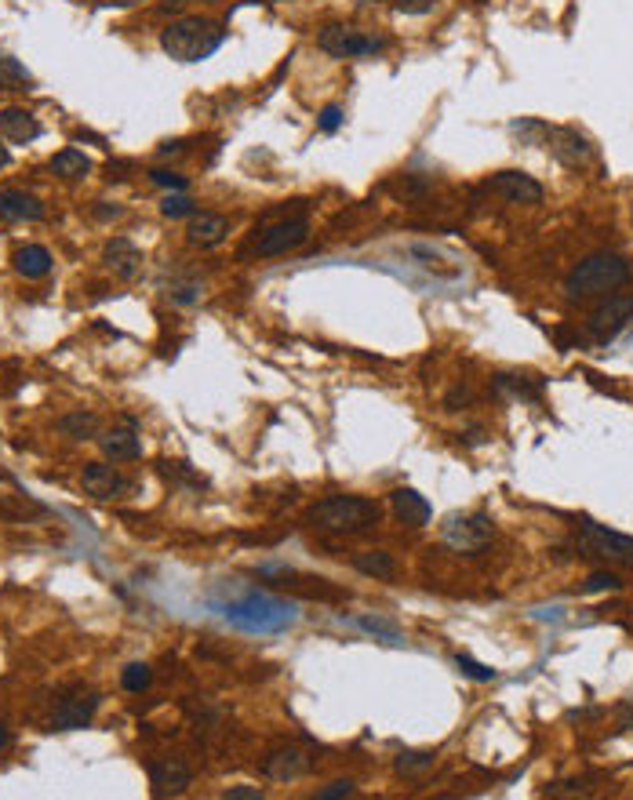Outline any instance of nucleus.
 I'll return each mask as SVG.
<instances>
[{
  "label": "nucleus",
  "instance_id": "obj_19",
  "mask_svg": "<svg viewBox=\"0 0 633 800\" xmlns=\"http://www.w3.org/2000/svg\"><path fill=\"white\" fill-rule=\"evenodd\" d=\"M390 506H393V513H397V520L408 524V528H422V524H430V517H433V506L422 499L415 488H393Z\"/></svg>",
  "mask_w": 633,
  "mask_h": 800
},
{
  "label": "nucleus",
  "instance_id": "obj_33",
  "mask_svg": "<svg viewBox=\"0 0 633 800\" xmlns=\"http://www.w3.org/2000/svg\"><path fill=\"white\" fill-rule=\"evenodd\" d=\"M583 590L586 593H615V590H623V579H619L615 571H593Z\"/></svg>",
  "mask_w": 633,
  "mask_h": 800
},
{
  "label": "nucleus",
  "instance_id": "obj_8",
  "mask_svg": "<svg viewBox=\"0 0 633 800\" xmlns=\"http://www.w3.org/2000/svg\"><path fill=\"white\" fill-rule=\"evenodd\" d=\"M492 535H495V528L488 513H452V517H444V524H441L444 546H452V550H459V553L484 550V546L492 542Z\"/></svg>",
  "mask_w": 633,
  "mask_h": 800
},
{
  "label": "nucleus",
  "instance_id": "obj_11",
  "mask_svg": "<svg viewBox=\"0 0 633 800\" xmlns=\"http://www.w3.org/2000/svg\"><path fill=\"white\" fill-rule=\"evenodd\" d=\"M543 146L550 150V157L557 160L561 168L583 171V168H590V160H593L590 139H586L583 131H575V128H550V124H546Z\"/></svg>",
  "mask_w": 633,
  "mask_h": 800
},
{
  "label": "nucleus",
  "instance_id": "obj_15",
  "mask_svg": "<svg viewBox=\"0 0 633 800\" xmlns=\"http://www.w3.org/2000/svg\"><path fill=\"white\" fill-rule=\"evenodd\" d=\"M313 768V760L299 746H277L270 757L262 760V775L270 782H295Z\"/></svg>",
  "mask_w": 633,
  "mask_h": 800
},
{
  "label": "nucleus",
  "instance_id": "obj_1",
  "mask_svg": "<svg viewBox=\"0 0 633 800\" xmlns=\"http://www.w3.org/2000/svg\"><path fill=\"white\" fill-rule=\"evenodd\" d=\"M219 611H222V619L241 633H284L299 622V608H295L292 600L273 597V593H266V590L241 593L237 600L219 604Z\"/></svg>",
  "mask_w": 633,
  "mask_h": 800
},
{
  "label": "nucleus",
  "instance_id": "obj_29",
  "mask_svg": "<svg viewBox=\"0 0 633 800\" xmlns=\"http://www.w3.org/2000/svg\"><path fill=\"white\" fill-rule=\"evenodd\" d=\"M59 430L70 440H88L99 433V419L91 411H73V415H62L59 419Z\"/></svg>",
  "mask_w": 633,
  "mask_h": 800
},
{
  "label": "nucleus",
  "instance_id": "obj_26",
  "mask_svg": "<svg viewBox=\"0 0 633 800\" xmlns=\"http://www.w3.org/2000/svg\"><path fill=\"white\" fill-rule=\"evenodd\" d=\"M353 626H357L361 633H368V637L382 640V644H393V648H401V644H404L401 626H397L393 619H382V615H357V619H353Z\"/></svg>",
  "mask_w": 633,
  "mask_h": 800
},
{
  "label": "nucleus",
  "instance_id": "obj_34",
  "mask_svg": "<svg viewBox=\"0 0 633 800\" xmlns=\"http://www.w3.org/2000/svg\"><path fill=\"white\" fill-rule=\"evenodd\" d=\"M150 179L157 182V186H164V190H171V193H182L190 182H186V175H179V171H164V168H157V171H150Z\"/></svg>",
  "mask_w": 633,
  "mask_h": 800
},
{
  "label": "nucleus",
  "instance_id": "obj_46",
  "mask_svg": "<svg viewBox=\"0 0 633 800\" xmlns=\"http://www.w3.org/2000/svg\"><path fill=\"white\" fill-rule=\"evenodd\" d=\"M11 742V735H8V724H4V720H0V750H4V746H8Z\"/></svg>",
  "mask_w": 633,
  "mask_h": 800
},
{
  "label": "nucleus",
  "instance_id": "obj_22",
  "mask_svg": "<svg viewBox=\"0 0 633 800\" xmlns=\"http://www.w3.org/2000/svg\"><path fill=\"white\" fill-rule=\"evenodd\" d=\"M99 448L110 462H135L142 455V440H139V433L128 430V426H117V430L102 433Z\"/></svg>",
  "mask_w": 633,
  "mask_h": 800
},
{
  "label": "nucleus",
  "instance_id": "obj_14",
  "mask_svg": "<svg viewBox=\"0 0 633 800\" xmlns=\"http://www.w3.org/2000/svg\"><path fill=\"white\" fill-rule=\"evenodd\" d=\"M488 190L503 197L506 204H543V182H535L528 171H495Z\"/></svg>",
  "mask_w": 633,
  "mask_h": 800
},
{
  "label": "nucleus",
  "instance_id": "obj_7",
  "mask_svg": "<svg viewBox=\"0 0 633 800\" xmlns=\"http://www.w3.org/2000/svg\"><path fill=\"white\" fill-rule=\"evenodd\" d=\"M306 240H310V219L306 215H288V219L262 226L252 240V251L259 259H277V255H288V251L302 248Z\"/></svg>",
  "mask_w": 633,
  "mask_h": 800
},
{
  "label": "nucleus",
  "instance_id": "obj_36",
  "mask_svg": "<svg viewBox=\"0 0 633 800\" xmlns=\"http://www.w3.org/2000/svg\"><path fill=\"white\" fill-rule=\"evenodd\" d=\"M357 793V782L353 779H335L328 782L324 790H317V800H335V797H353Z\"/></svg>",
  "mask_w": 633,
  "mask_h": 800
},
{
  "label": "nucleus",
  "instance_id": "obj_43",
  "mask_svg": "<svg viewBox=\"0 0 633 800\" xmlns=\"http://www.w3.org/2000/svg\"><path fill=\"white\" fill-rule=\"evenodd\" d=\"M619 728L633 731V699L623 702V710H619Z\"/></svg>",
  "mask_w": 633,
  "mask_h": 800
},
{
  "label": "nucleus",
  "instance_id": "obj_23",
  "mask_svg": "<svg viewBox=\"0 0 633 800\" xmlns=\"http://www.w3.org/2000/svg\"><path fill=\"white\" fill-rule=\"evenodd\" d=\"M15 273L26 280H44L51 273V266H55V259H51V251L44 248V244H26V248L15 251Z\"/></svg>",
  "mask_w": 633,
  "mask_h": 800
},
{
  "label": "nucleus",
  "instance_id": "obj_44",
  "mask_svg": "<svg viewBox=\"0 0 633 800\" xmlns=\"http://www.w3.org/2000/svg\"><path fill=\"white\" fill-rule=\"evenodd\" d=\"M102 8H131V4H139V0H99Z\"/></svg>",
  "mask_w": 633,
  "mask_h": 800
},
{
  "label": "nucleus",
  "instance_id": "obj_12",
  "mask_svg": "<svg viewBox=\"0 0 633 800\" xmlns=\"http://www.w3.org/2000/svg\"><path fill=\"white\" fill-rule=\"evenodd\" d=\"M48 506L37 502L30 491L22 488L11 473H0V520H11V524H30V520L44 517Z\"/></svg>",
  "mask_w": 633,
  "mask_h": 800
},
{
  "label": "nucleus",
  "instance_id": "obj_47",
  "mask_svg": "<svg viewBox=\"0 0 633 800\" xmlns=\"http://www.w3.org/2000/svg\"><path fill=\"white\" fill-rule=\"evenodd\" d=\"M8 160H11L8 146H4V142H0V168H8Z\"/></svg>",
  "mask_w": 633,
  "mask_h": 800
},
{
  "label": "nucleus",
  "instance_id": "obj_40",
  "mask_svg": "<svg viewBox=\"0 0 633 800\" xmlns=\"http://www.w3.org/2000/svg\"><path fill=\"white\" fill-rule=\"evenodd\" d=\"M444 404H448V411H463V408H470V404H473V393L466 390V386H455V390L444 397Z\"/></svg>",
  "mask_w": 633,
  "mask_h": 800
},
{
  "label": "nucleus",
  "instance_id": "obj_10",
  "mask_svg": "<svg viewBox=\"0 0 633 800\" xmlns=\"http://www.w3.org/2000/svg\"><path fill=\"white\" fill-rule=\"evenodd\" d=\"M317 48H321L324 55H332V59H364V55L382 51L386 44H382L379 37H364L361 30H353L346 22H332V26H324V30L317 33Z\"/></svg>",
  "mask_w": 633,
  "mask_h": 800
},
{
  "label": "nucleus",
  "instance_id": "obj_42",
  "mask_svg": "<svg viewBox=\"0 0 633 800\" xmlns=\"http://www.w3.org/2000/svg\"><path fill=\"white\" fill-rule=\"evenodd\" d=\"M95 219H102V222L121 219V208H110V204H95Z\"/></svg>",
  "mask_w": 633,
  "mask_h": 800
},
{
  "label": "nucleus",
  "instance_id": "obj_3",
  "mask_svg": "<svg viewBox=\"0 0 633 800\" xmlns=\"http://www.w3.org/2000/svg\"><path fill=\"white\" fill-rule=\"evenodd\" d=\"M382 510L375 499H364V495H332V499H321L310 510V524L324 535H335V539H346V535H364L379 524Z\"/></svg>",
  "mask_w": 633,
  "mask_h": 800
},
{
  "label": "nucleus",
  "instance_id": "obj_16",
  "mask_svg": "<svg viewBox=\"0 0 633 800\" xmlns=\"http://www.w3.org/2000/svg\"><path fill=\"white\" fill-rule=\"evenodd\" d=\"M81 484L91 499H102V502H110L128 491V480L113 470V466H106V462H88L81 473Z\"/></svg>",
  "mask_w": 633,
  "mask_h": 800
},
{
  "label": "nucleus",
  "instance_id": "obj_32",
  "mask_svg": "<svg viewBox=\"0 0 633 800\" xmlns=\"http://www.w3.org/2000/svg\"><path fill=\"white\" fill-rule=\"evenodd\" d=\"M161 215L164 219H190V215H197V204L186 193H168L161 200Z\"/></svg>",
  "mask_w": 633,
  "mask_h": 800
},
{
  "label": "nucleus",
  "instance_id": "obj_28",
  "mask_svg": "<svg viewBox=\"0 0 633 800\" xmlns=\"http://www.w3.org/2000/svg\"><path fill=\"white\" fill-rule=\"evenodd\" d=\"M33 84V73L19 59L0 51V91H26Z\"/></svg>",
  "mask_w": 633,
  "mask_h": 800
},
{
  "label": "nucleus",
  "instance_id": "obj_4",
  "mask_svg": "<svg viewBox=\"0 0 633 800\" xmlns=\"http://www.w3.org/2000/svg\"><path fill=\"white\" fill-rule=\"evenodd\" d=\"M226 30L215 19H201V15H186L164 26L161 48L168 59L175 62H204L222 48Z\"/></svg>",
  "mask_w": 633,
  "mask_h": 800
},
{
  "label": "nucleus",
  "instance_id": "obj_31",
  "mask_svg": "<svg viewBox=\"0 0 633 800\" xmlns=\"http://www.w3.org/2000/svg\"><path fill=\"white\" fill-rule=\"evenodd\" d=\"M433 760L437 757H433L430 750H408L397 757V771H401V775H422V771L433 768Z\"/></svg>",
  "mask_w": 633,
  "mask_h": 800
},
{
  "label": "nucleus",
  "instance_id": "obj_13",
  "mask_svg": "<svg viewBox=\"0 0 633 800\" xmlns=\"http://www.w3.org/2000/svg\"><path fill=\"white\" fill-rule=\"evenodd\" d=\"M146 771H150V786L157 797H179L193 786V771L182 757H153Z\"/></svg>",
  "mask_w": 633,
  "mask_h": 800
},
{
  "label": "nucleus",
  "instance_id": "obj_27",
  "mask_svg": "<svg viewBox=\"0 0 633 800\" xmlns=\"http://www.w3.org/2000/svg\"><path fill=\"white\" fill-rule=\"evenodd\" d=\"M492 386H495V393H503V397H510V400H532L535 404V400L543 397V386L532 382L528 375H495Z\"/></svg>",
  "mask_w": 633,
  "mask_h": 800
},
{
  "label": "nucleus",
  "instance_id": "obj_20",
  "mask_svg": "<svg viewBox=\"0 0 633 800\" xmlns=\"http://www.w3.org/2000/svg\"><path fill=\"white\" fill-rule=\"evenodd\" d=\"M44 219L41 197L26 190H0V222H37Z\"/></svg>",
  "mask_w": 633,
  "mask_h": 800
},
{
  "label": "nucleus",
  "instance_id": "obj_45",
  "mask_svg": "<svg viewBox=\"0 0 633 800\" xmlns=\"http://www.w3.org/2000/svg\"><path fill=\"white\" fill-rule=\"evenodd\" d=\"M182 150H186L182 142H164V146H161V157H171V153H182Z\"/></svg>",
  "mask_w": 633,
  "mask_h": 800
},
{
  "label": "nucleus",
  "instance_id": "obj_25",
  "mask_svg": "<svg viewBox=\"0 0 633 800\" xmlns=\"http://www.w3.org/2000/svg\"><path fill=\"white\" fill-rule=\"evenodd\" d=\"M353 568L361 571V575H368V579H393L397 575V560L386 550H364L353 553Z\"/></svg>",
  "mask_w": 633,
  "mask_h": 800
},
{
  "label": "nucleus",
  "instance_id": "obj_21",
  "mask_svg": "<svg viewBox=\"0 0 633 800\" xmlns=\"http://www.w3.org/2000/svg\"><path fill=\"white\" fill-rule=\"evenodd\" d=\"M0 135L15 142V146H26V142L41 139V120L33 117L30 110L8 106V110H0Z\"/></svg>",
  "mask_w": 633,
  "mask_h": 800
},
{
  "label": "nucleus",
  "instance_id": "obj_18",
  "mask_svg": "<svg viewBox=\"0 0 633 800\" xmlns=\"http://www.w3.org/2000/svg\"><path fill=\"white\" fill-rule=\"evenodd\" d=\"M226 237H230V219H226V215H215V211H197V215H190L186 240H190L193 248H219Z\"/></svg>",
  "mask_w": 633,
  "mask_h": 800
},
{
  "label": "nucleus",
  "instance_id": "obj_6",
  "mask_svg": "<svg viewBox=\"0 0 633 800\" xmlns=\"http://www.w3.org/2000/svg\"><path fill=\"white\" fill-rule=\"evenodd\" d=\"M583 328H586V339L597 342V346L615 342L623 331L633 339V295H608V299L586 317Z\"/></svg>",
  "mask_w": 633,
  "mask_h": 800
},
{
  "label": "nucleus",
  "instance_id": "obj_24",
  "mask_svg": "<svg viewBox=\"0 0 633 800\" xmlns=\"http://www.w3.org/2000/svg\"><path fill=\"white\" fill-rule=\"evenodd\" d=\"M48 168H51V175L55 179H66V182H77V179H88V171H91V160L84 157L81 150H62V153H55V157L48 160Z\"/></svg>",
  "mask_w": 633,
  "mask_h": 800
},
{
  "label": "nucleus",
  "instance_id": "obj_9",
  "mask_svg": "<svg viewBox=\"0 0 633 800\" xmlns=\"http://www.w3.org/2000/svg\"><path fill=\"white\" fill-rule=\"evenodd\" d=\"M99 691L88 688V684H70L62 691L59 702H55V713H51V728L55 731H81L91 724L95 710H99Z\"/></svg>",
  "mask_w": 633,
  "mask_h": 800
},
{
  "label": "nucleus",
  "instance_id": "obj_37",
  "mask_svg": "<svg viewBox=\"0 0 633 800\" xmlns=\"http://www.w3.org/2000/svg\"><path fill=\"white\" fill-rule=\"evenodd\" d=\"M433 4L437 0H390V8L401 11V15H430Z\"/></svg>",
  "mask_w": 633,
  "mask_h": 800
},
{
  "label": "nucleus",
  "instance_id": "obj_41",
  "mask_svg": "<svg viewBox=\"0 0 633 800\" xmlns=\"http://www.w3.org/2000/svg\"><path fill=\"white\" fill-rule=\"evenodd\" d=\"M266 797V790H259V786H230L226 790V800H262Z\"/></svg>",
  "mask_w": 633,
  "mask_h": 800
},
{
  "label": "nucleus",
  "instance_id": "obj_17",
  "mask_svg": "<svg viewBox=\"0 0 633 800\" xmlns=\"http://www.w3.org/2000/svg\"><path fill=\"white\" fill-rule=\"evenodd\" d=\"M102 262H106V270H110L113 277L135 280L142 270V251L135 248L128 237H113V240H106V248H102Z\"/></svg>",
  "mask_w": 633,
  "mask_h": 800
},
{
  "label": "nucleus",
  "instance_id": "obj_35",
  "mask_svg": "<svg viewBox=\"0 0 633 800\" xmlns=\"http://www.w3.org/2000/svg\"><path fill=\"white\" fill-rule=\"evenodd\" d=\"M455 666H459V673H466L470 680H495L492 666H481V662H473L470 655H459V659H455Z\"/></svg>",
  "mask_w": 633,
  "mask_h": 800
},
{
  "label": "nucleus",
  "instance_id": "obj_2",
  "mask_svg": "<svg viewBox=\"0 0 633 800\" xmlns=\"http://www.w3.org/2000/svg\"><path fill=\"white\" fill-rule=\"evenodd\" d=\"M633 266L630 259L615 255V251H597L586 255L568 277H564V299L568 302H586V299H604L619 291L630 280Z\"/></svg>",
  "mask_w": 633,
  "mask_h": 800
},
{
  "label": "nucleus",
  "instance_id": "obj_30",
  "mask_svg": "<svg viewBox=\"0 0 633 800\" xmlns=\"http://www.w3.org/2000/svg\"><path fill=\"white\" fill-rule=\"evenodd\" d=\"M121 684H124V691H146L153 684V670L146 666V662H131V666H124V673H121Z\"/></svg>",
  "mask_w": 633,
  "mask_h": 800
},
{
  "label": "nucleus",
  "instance_id": "obj_38",
  "mask_svg": "<svg viewBox=\"0 0 633 800\" xmlns=\"http://www.w3.org/2000/svg\"><path fill=\"white\" fill-rule=\"evenodd\" d=\"M342 120H346V113H342V106H324V110H321V117H317V128H321V131H328V135H332V131H339V128H342Z\"/></svg>",
  "mask_w": 633,
  "mask_h": 800
},
{
  "label": "nucleus",
  "instance_id": "obj_39",
  "mask_svg": "<svg viewBox=\"0 0 633 800\" xmlns=\"http://www.w3.org/2000/svg\"><path fill=\"white\" fill-rule=\"evenodd\" d=\"M168 295L175 302H182V306H186V302H197V299H201V288H197L193 280H182V284H175V288L168 291Z\"/></svg>",
  "mask_w": 633,
  "mask_h": 800
},
{
  "label": "nucleus",
  "instance_id": "obj_5",
  "mask_svg": "<svg viewBox=\"0 0 633 800\" xmlns=\"http://www.w3.org/2000/svg\"><path fill=\"white\" fill-rule=\"evenodd\" d=\"M575 542H579L583 557L633 568V539L630 535H619V531H612V528H604V524H597V520H590V517L579 520V535H575Z\"/></svg>",
  "mask_w": 633,
  "mask_h": 800
}]
</instances>
